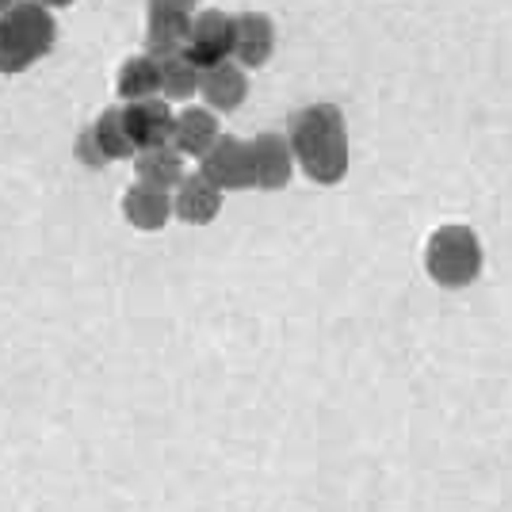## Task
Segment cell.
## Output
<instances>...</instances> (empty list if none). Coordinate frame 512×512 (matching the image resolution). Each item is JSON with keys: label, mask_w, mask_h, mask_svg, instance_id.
<instances>
[{"label": "cell", "mask_w": 512, "mask_h": 512, "mask_svg": "<svg viewBox=\"0 0 512 512\" xmlns=\"http://www.w3.org/2000/svg\"><path fill=\"white\" fill-rule=\"evenodd\" d=\"M199 96H203V104L211 107V111L230 115V111H237V107L245 104V96H249V69L241 62H234V58L203 69Z\"/></svg>", "instance_id": "30bf717a"}, {"label": "cell", "mask_w": 512, "mask_h": 512, "mask_svg": "<svg viewBox=\"0 0 512 512\" xmlns=\"http://www.w3.org/2000/svg\"><path fill=\"white\" fill-rule=\"evenodd\" d=\"M195 4L199 0H150V8H172V12H188V16H195Z\"/></svg>", "instance_id": "d6986e66"}, {"label": "cell", "mask_w": 512, "mask_h": 512, "mask_svg": "<svg viewBox=\"0 0 512 512\" xmlns=\"http://www.w3.org/2000/svg\"><path fill=\"white\" fill-rule=\"evenodd\" d=\"M123 123L134 142V150H153V146H172V130H176V111L165 96L150 100H130L123 104Z\"/></svg>", "instance_id": "8992f818"}, {"label": "cell", "mask_w": 512, "mask_h": 512, "mask_svg": "<svg viewBox=\"0 0 512 512\" xmlns=\"http://www.w3.org/2000/svg\"><path fill=\"white\" fill-rule=\"evenodd\" d=\"M291 150L299 169L321 184L333 188L348 176L352 153H348V127H344V111L337 104H310L291 115Z\"/></svg>", "instance_id": "6da1fadb"}, {"label": "cell", "mask_w": 512, "mask_h": 512, "mask_svg": "<svg viewBox=\"0 0 512 512\" xmlns=\"http://www.w3.org/2000/svg\"><path fill=\"white\" fill-rule=\"evenodd\" d=\"M161 65V96L169 100V104H184V100H192L199 85H203V69L180 50V54H165V58H157Z\"/></svg>", "instance_id": "2e32d148"}, {"label": "cell", "mask_w": 512, "mask_h": 512, "mask_svg": "<svg viewBox=\"0 0 512 512\" xmlns=\"http://www.w3.org/2000/svg\"><path fill=\"white\" fill-rule=\"evenodd\" d=\"M192 35V16L188 12H172V8H150L146 16V50L153 58L180 54Z\"/></svg>", "instance_id": "4fadbf2b"}, {"label": "cell", "mask_w": 512, "mask_h": 512, "mask_svg": "<svg viewBox=\"0 0 512 512\" xmlns=\"http://www.w3.org/2000/svg\"><path fill=\"white\" fill-rule=\"evenodd\" d=\"M115 92H119L123 104L161 96V65H157V58H153L150 50L130 54L127 62L119 65V73H115Z\"/></svg>", "instance_id": "5bb4252c"}, {"label": "cell", "mask_w": 512, "mask_h": 512, "mask_svg": "<svg viewBox=\"0 0 512 512\" xmlns=\"http://www.w3.org/2000/svg\"><path fill=\"white\" fill-rule=\"evenodd\" d=\"M88 130H92V138H96V146H100V153H104L107 161H130L138 153L127 134V123H123V107H104L88 123Z\"/></svg>", "instance_id": "e0dca14e"}, {"label": "cell", "mask_w": 512, "mask_h": 512, "mask_svg": "<svg viewBox=\"0 0 512 512\" xmlns=\"http://www.w3.org/2000/svg\"><path fill=\"white\" fill-rule=\"evenodd\" d=\"M54 43H58L54 8H46L43 0H20L0 16V73L4 77L27 73L54 50Z\"/></svg>", "instance_id": "7a4b0ae2"}, {"label": "cell", "mask_w": 512, "mask_h": 512, "mask_svg": "<svg viewBox=\"0 0 512 512\" xmlns=\"http://www.w3.org/2000/svg\"><path fill=\"white\" fill-rule=\"evenodd\" d=\"M16 4H20V0H0V16H4L8 8H16Z\"/></svg>", "instance_id": "44dd1931"}, {"label": "cell", "mask_w": 512, "mask_h": 512, "mask_svg": "<svg viewBox=\"0 0 512 512\" xmlns=\"http://www.w3.org/2000/svg\"><path fill=\"white\" fill-rule=\"evenodd\" d=\"M77 157H81V165H88V169H104V165H111L104 153H100V146H96V138H92V130H81V138H77Z\"/></svg>", "instance_id": "ac0fdd59"}, {"label": "cell", "mask_w": 512, "mask_h": 512, "mask_svg": "<svg viewBox=\"0 0 512 512\" xmlns=\"http://www.w3.org/2000/svg\"><path fill=\"white\" fill-rule=\"evenodd\" d=\"M425 272L432 276V283H440L448 291L470 287L482 276V241H478V234L463 222H448V226L432 230V237L425 241Z\"/></svg>", "instance_id": "3957f363"}, {"label": "cell", "mask_w": 512, "mask_h": 512, "mask_svg": "<svg viewBox=\"0 0 512 512\" xmlns=\"http://www.w3.org/2000/svg\"><path fill=\"white\" fill-rule=\"evenodd\" d=\"M199 172L214 180L222 192H249L256 188L253 180V150L245 138L234 134H222L211 150L199 157Z\"/></svg>", "instance_id": "5b68a950"}, {"label": "cell", "mask_w": 512, "mask_h": 512, "mask_svg": "<svg viewBox=\"0 0 512 512\" xmlns=\"http://www.w3.org/2000/svg\"><path fill=\"white\" fill-rule=\"evenodd\" d=\"M276 54V23L268 12H237V39H234V62L245 69H260L272 62Z\"/></svg>", "instance_id": "8fae6325"}, {"label": "cell", "mask_w": 512, "mask_h": 512, "mask_svg": "<svg viewBox=\"0 0 512 512\" xmlns=\"http://www.w3.org/2000/svg\"><path fill=\"white\" fill-rule=\"evenodd\" d=\"M222 138V127H218V111L211 107H184V111H176V130H172V146L184 153V157H203V153L211 150L214 142Z\"/></svg>", "instance_id": "7c38bea8"}, {"label": "cell", "mask_w": 512, "mask_h": 512, "mask_svg": "<svg viewBox=\"0 0 512 512\" xmlns=\"http://www.w3.org/2000/svg\"><path fill=\"white\" fill-rule=\"evenodd\" d=\"M234 39H237V16L222 12V8H203V12L192 16V35H188L184 54L199 69H211V65L234 58Z\"/></svg>", "instance_id": "277c9868"}, {"label": "cell", "mask_w": 512, "mask_h": 512, "mask_svg": "<svg viewBox=\"0 0 512 512\" xmlns=\"http://www.w3.org/2000/svg\"><path fill=\"white\" fill-rule=\"evenodd\" d=\"M222 188L207 180L203 172H188L176 188H172V211L180 222H188V226H211L218 211H222Z\"/></svg>", "instance_id": "ba28073f"}, {"label": "cell", "mask_w": 512, "mask_h": 512, "mask_svg": "<svg viewBox=\"0 0 512 512\" xmlns=\"http://www.w3.org/2000/svg\"><path fill=\"white\" fill-rule=\"evenodd\" d=\"M172 214L176 211H172L169 188H153L146 180H134L127 192H123V218H127V226L142 230V234L165 230Z\"/></svg>", "instance_id": "9c48e42d"}, {"label": "cell", "mask_w": 512, "mask_h": 512, "mask_svg": "<svg viewBox=\"0 0 512 512\" xmlns=\"http://www.w3.org/2000/svg\"><path fill=\"white\" fill-rule=\"evenodd\" d=\"M46 8H69V4H77V0H43Z\"/></svg>", "instance_id": "ffe728a7"}, {"label": "cell", "mask_w": 512, "mask_h": 512, "mask_svg": "<svg viewBox=\"0 0 512 512\" xmlns=\"http://www.w3.org/2000/svg\"><path fill=\"white\" fill-rule=\"evenodd\" d=\"M249 150H253V180L260 192H279L291 184L295 176V150H291V138L276 134V130H264L249 138Z\"/></svg>", "instance_id": "52a82bcc"}, {"label": "cell", "mask_w": 512, "mask_h": 512, "mask_svg": "<svg viewBox=\"0 0 512 512\" xmlns=\"http://www.w3.org/2000/svg\"><path fill=\"white\" fill-rule=\"evenodd\" d=\"M188 157L176 150V146H153V150H138L134 153V172L138 180H146L153 188H176L184 176H188Z\"/></svg>", "instance_id": "9a60e30c"}]
</instances>
